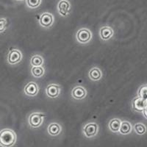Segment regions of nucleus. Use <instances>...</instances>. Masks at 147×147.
Masks as SVG:
<instances>
[{
	"instance_id": "18",
	"label": "nucleus",
	"mask_w": 147,
	"mask_h": 147,
	"mask_svg": "<svg viewBox=\"0 0 147 147\" xmlns=\"http://www.w3.org/2000/svg\"><path fill=\"white\" fill-rule=\"evenodd\" d=\"M31 74L35 78H41L45 74V69L43 66L32 67Z\"/></svg>"
},
{
	"instance_id": "13",
	"label": "nucleus",
	"mask_w": 147,
	"mask_h": 147,
	"mask_svg": "<svg viewBox=\"0 0 147 147\" xmlns=\"http://www.w3.org/2000/svg\"><path fill=\"white\" fill-rule=\"evenodd\" d=\"M47 132L49 136H53V137L57 136L62 132V127L60 124L57 122H52L49 124L47 127Z\"/></svg>"
},
{
	"instance_id": "8",
	"label": "nucleus",
	"mask_w": 147,
	"mask_h": 147,
	"mask_svg": "<svg viewBox=\"0 0 147 147\" xmlns=\"http://www.w3.org/2000/svg\"><path fill=\"white\" fill-rule=\"evenodd\" d=\"M147 99H144L140 97H136L132 101V109L136 113H141L143 110L146 108Z\"/></svg>"
},
{
	"instance_id": "15",
	"label": "nucleus",
	"mask_w": 147,
	"mask_h": 147,
	"mask_svg": "<svg viewBox=\"0 0 147 147\" xmlns=\"http://www.w3.org/2000/svg\"><path fill=\"white\" fill-rule=\"evenodd\" d=\"M132 131V126L130 122L127 121H121V124L120 129H119V133L123 136H127L130 134Z\"/></svg>"
},
{
	"instance_id": "14",
	"label": "nucleus",
	"mask_w": 147,
	"mask_h": 147,
	"mask_svg": "<svg viewBox=\"0 0 147 147\" xmlns=\"http://www.w3.org/2000/svg\"><path fill=\"white\" fill-rule=\"evenodd\" d=\"M88 77L92 81H99L102 77V71L100 69L94 67L88 72Z\"/></svg>"
},
{
	"instance_id": "11",
	"label": "nucleus",
	"mask_w": 147,
	"mask_h": 147,
	"mask_svg": "<svg viewBox=\"0 0 147 147\" xmlns=\"http://www.w3.org/2000/svg\"><path fill=\"white\" fill-rule=\"evenodd\" d=\"M87 90L82 86H76L71 90V96L76 100H82L87 96Z\"/></svg>"
},
{
	"instance_id": "4",
	"label": "nucleus",
	"mask_w": 147,
	"mask_h": 147,
	"mask_svg": "<svg viewBox=\"0 0 147 147\" xmlns=\"http://www.w3.org/2000/svg\"><path fill=\"white\" fill-rule=\"evenodd\" d=\"M99 125L95 122H90L85 124L82 128V133L84 136L87 138H92L97 136L99 132Z\"/></svg>"
},
{
	"instance_id": "3",
	"label": "nucleus",
	"mask_w": 147,
	"mask_h": 147,
	"mask_svg": "<svg viewBox=\"0 0 147 147\" xmlns=\"http://www.w3.org/2000/svg\"><path fill=\"white\" fill-rule=\"evenodd\" d=\"M92 32L88 28H81L76 33V40L80 44H87L91 40Z\"/></svg>"
},
{
	"instance_id": "22",
	"label": "nucleus",
	"mask_w": 147,
	"mask_h": 147,
	"mask_svg": "<svg viewBox=\"0 0 147 147\" xmlns=\"http://www.w3.org/2000/svg\"><path fill=\"white\" fill-rule=\"evenodd\" d=\"M7 21L5 18H0V33H2L7 29Z\"/></svg>"
},
{
	"instance_id": "2",
	"label": "nucleus",
	"mask_w": 147,
	"mask_h": 147,
	"mask_svg": "<svg viewBox=\"0 0 147 147\" xmlns=\"http://www.w3.org/2000/svg\"><path fill=\"white\" fill-rule=\"evenodd\" d=\"M46 116L47 115L43 113H32L28 117V124L32 129L38 128L42 125Z\"/></svg>"
},
{
	"instance_id": "16",
	"label": "nucleus",
	"mask_w": 147,
	"mask_h": 147,
	"mask_svg": "<svg viewBox=\"0 0 147 147\" xmlns=\"http://www.w3.org/2000/svg\"><path fill=\"white\" fill-rule=\"evenodd\" d=\"M121 124V119H116V118L113 119L109 121L108 129H110V131H111L113 133H119Z\"/></svg>"
},
{
	"instance_id": "20",
	"label": "nucleus",
	"mask_w": 147,
	"mask_h": 147,
	"mask_svg": "<svg viewBox=\"0 0 147 147\" xmlns=\"http://www.w3.org/2000/svg\"><path fill=\"white\" fill-rule=\"evenodd\" d=\"M26 5L30 9H36L40 6L42 0H25Z\"/></svg>"
},
{
	"instance_id": "19",
	"label": "nucleus",
	"mask_w": 147,
	"mask_h": 147,
	"mask_svg": "<svg viewBox=\"0 0 147 147\" xmlns=\"http://www.w3.org/2000/svg\"><path fill=\"white\" fill-rule=\"evenodd\" d=\"M133 128L136 133L138 136H143L146 132V127L145 124H142V123H136L134 125Z\"/></svg>"
},
{
	"instance_id": "9",
	"label": "nucleus",
	"mask_w": 147,
	"mask_h": 147,
	"mask_svg": "<svg viewBox=\"0 0 147 147\" xmlns=\"http://www.w3.org/2000/svg\"><path fill=\"white\" fill-rule=\"evenodd\" d=\"M60 89L57 84H49L46 88V94L49 99H56L60 96Z\"/></svg>"
},
{
	"instance_id": "5",
	"label": "nucleus",
	"mask_w": 147,
	"mask_h": 147,
	"mask_svg": "<svg viewBox=\"0 0 147 147\" xmlns=\"http://www.w3.org/2000/svg\"><path fill=\"white\" fill-rule=\"evenodd\" d=\"M39 24L40 27H44V28L48 29L52 27L55 22V17L50 13L48 12H44L40 15V18H39Z\"/></svg>"
},
{
	"instance_id": "12",
	"label": "nucleus",
	"mask_w": 147,
	"mask_h": 147,
	"mask_svg": "<svg viewBox=\"0 0 147 147\" xmlns=\"http://www.w3.org/2000/svg\"><path fill=\"white\" fill-rule=\"evenodd\" d=\"M99 37L102 40H110L114 34V30L112 27L109 26H105V27H101L99 30Z\"/></svg>"
},
{
	"instance_id": "1",
	"label": "nucleus",
	"mask_w": 147,
	"mask_h": 147,
	"mask_svg": "<svg viewBox=\"0 0 147 147\" xmlns=\"http://www.w3.org/2000/svg\"><path fill=\"white\" fill-rule=\"evenodd\" d=\"M16 134L11 129H3L0 131V146H13L16 143Z\"/></svg>"
},
{
	"instance_id": "6",
	"label": "nucleus",
	"mask_w": 147,
	"mask_h": 147,
	"mask_svg": "<svg viewBox=\"0 0 147 147\" xmlns=\"http://www.w3.org/2000/svg\"><path fill=\"white\" fill-rule=\"evenodd\" d=\"M22 53L19 49H13L7 54V61L10 65H16L22 61Z\"/></svg>"
},
{
	"instance_id": "24",
	"label": "nucleus",
	"mask_w": 147,
	"mask_h": 147,
	"mask_svg": "<svg viewBox=\"0 0 147 147\" xmlns=\"http://www.w3.org/2000/svg\"><path fill=\"white\" fill-rule=\"evenodd\" d=\"M16 1H18V2H22V1H24V0H16Z\"/></svg>"
},
{
	"instance_id": "17",
	"label": "nucleus",
	"mask_w": 147,
	"mask_h": 147,
	"mask_svg": "<svg viewBox=\"0 0 147 147\" xmlns=\"http://www.w3.org/2000/svg\"><path fill=\"white\" fill-rule=\"evenodd\" d=\"M44 63V57H42L41 55H33V56L31 57V60H30V65H32V67L43 66Z\"/></svg>"
},
{
	"instance_id": "10",
	"label": "nucleus",
	"mask_w": 147,
	"mask_h": 147,
	"mask_svg": "<svg viewBox=\"0 0 147 147\" xmlns=\"http://www.w3.org/2000/svg\"><path fill=\"white\" fill-rule=\"evenodd\" d=\"M25 95L30 97H35L38 95L39 92V87L38 84L35 82H30L25 85L24 88Z\"/></svg>"
},
{
	"instance_id": "23",
	"label": "nucleus",
	"mask_w": 147,
	"mask_h": 147,
	"mask_svg": "<svg viewBox=\"0 0 147 147\" xmlns=\"http://www.w3.org/2000/svg\"><path fill=\"white\" fill-rule=\"evenodd\" d=\"M141 113H143V115H144V117L147 118V115H146V108L144 109V110H143V112Z\"/></svg>"
},
{
	"instance_id": "7",
	"label": "nucleus",
	"mask_w": 147,
	"mask_h": 147,
	"mask_svg": "<svg viewBox=\"0 0 147 147\" xmlns=\"http://www.w3.org/2000/svg\"><path fill=\"white\" fill-rule=\"evenodd\" d=\"M71 7V5L69 0H60L57 3V11L63 17H65L70 14Z\"/></svg>"
},
{
	"instance_id": "21",
	"label": "nucleus",
	"mask_w": 147,
	"mask_h": 147,
	"mask_svg": "<svg viewBox=\"0 0 147 147\" xmlns=\"http://www.w3.org/2000/svg\"><path fill=\"white\" fill-rule=\"evenodd\" d=\"M146 93H147V86L146 85H142L138 90V97L143 98L144 99H146Z\"/></svg>"
}]
</instances>
